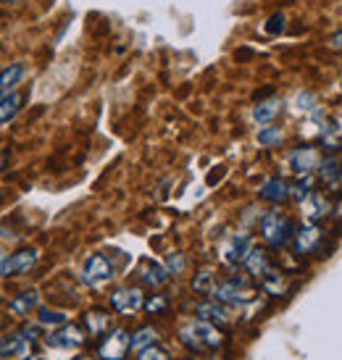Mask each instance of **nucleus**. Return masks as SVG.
<instances>
[{
  "label": "nucleus",
  "instance_id": "nucleus-21",
  "mask_svg": "<svg viewBox=\"0 0 342 360\" xmlns=\"http://www.w3.org/2000/svg\"><path fill=\"white\" fill-rule=\"evenodd\" d=\"M84 323H87V331H90L92 337H103L106 331L111 329V316L106 310H90L84 316Z\"/></svg>",
  "mask_w": 342,
  "mask_h": 360
},
{
  "label": "nucleus",
  "instance_id": "nucleus-24",
  "mask_svg": "<svg viewBox=\"0 0 342 360\" xmlns=\"http://www.w3.org/2000/svg\"><path fill=\"white\" fill-rule=\"evenodd\" d=\"M156 340H158V331L153 329V326H145V329H140L134 337H132V350L134 352L148 350V347L156 345Z\"/></svg>",
  "mask_w": 342,
  "mask_h": 360
},
{
  "label": "nucleus",
  "instance_id": "nucleus-29",
  "mask_svg": "<svg viewBox=\"0 0 342 360\" xmlns=\"http://www.w3.org/2000/svg\"><path fill=\"white\" fill-rule=\"evenodd\" d=\"M166 308H169V300L163 295H153L151 300H145V310L148 313H163Z\"/></svg>",
  "mask_w": 342,
  "mask_h": 360
},
{
  "label": "nucleus",
  "instance_id": "nucleus-9",
  "mask_svg": "<svg viewBox=\"0 0 342 360\" xmlns=\"http://www.w3.org/2000/svg\"><path fill=\"white\" fill-rule=\"evenodd\" d=\"M287 163L290 169L298 174V176H308L316 166H319V153L311 145H300V148H292L290 155H287Z\"/></svg>",
  "mask_w": 342,
  "mask_h": 360
},
{
  "label": "nucleus",
  "instance_id": "nucleus-17",
  "mask_svg": "<svg viewBox=\"0 0 342 360\" xmlns=\"http://www.w3.org/2000/svg\"><path fill=\"white\" fill-rule=\"evenodd\" d=\"M279 113H282V101H279V98H272V101H263L253 108V121L261 124V127H269Z\"/></svg>",
  "mask_w": 342,
  "mask_h": 360
},
{
  "label": "nucleus",
  "instance_id": "nucleus-31",
  "mask_svg": "<svg viewBox=\"0 0 342 360\" xmlns=\"http://www.w3.org/2000/svg\"><path fill=\"white\" fill-rule=\"evenodd\" d=\"M284 30V13H274L272 19L266 21V32L269 34H279Z\"/></svg>",
  "mask_w": 342,
  "mask_h": 360
},
{
  "label": "nucleus",
  "instance_id": "nucleus-27",
  "mask_svg": "<svg viewBox=\"0 0 342 360\" xmlns=\"http://www.w3.org/2000/svg\"><path fill=\"white\" fill-rule=\"evenodd\" d=\"M42 326H63L66 323V316L61 310H51V308H40V316H37Z\"/></svg>",
  "mask_w": 342,
  "mask_h": 360
},
{
  "label": "nucleus",
  "instance_id": "nucleus-10",
  "mask_svg": "<svg viewBox=\"0 0 342 360\" xmlns=\"http://www.w3.org/2000/svg\"><path fill=\"white\" fill-rule=\"evenodd\" d=\"M48 345H51V347H58V350L82 347V345H84V331H82L77 323H63L61 329H56L51 337H48Z\"/></svg>",
  "mask_w": 342,
  "mask_h": 360
},
{
  "label": "nucleus",
  "instance_id": "nucleus-11",
  "mask_svg": "<svg viewBox=\"0 0 342 360\" xmlns=\"http://www.w3.org/2000/svg\"><path fill=\"white\" fill-rule=\"evenodd\" d=\"M251 250H253L251 234H234V237H229V242L222 248V260L229 263V266H240V263H245V258H248Z\"/></svg>",
  "mask_w": 342,
  "mask_h": 360
},
{
  "label": "nucleus",
  "instance_id": "nucleus-4",
  "mask_svg": "<svg viewBox=\"0 0 342 360\" xmlns=\"http://www.w3.org/2000/svg\"><path fill=\"white\" fill-rule=\"evenodd\" d=\"M213 297H216L219 302H224V305H248V302H253L255 292L248 287V281L245 279H229V281L216 284Z\"/></svg>",
  "mask_w": 342,
  "mask_h": 360
},
{
  "label": "nucleus",
  "instance_id": "nucleus-37",
  "mask_svg": "<svg viewBox=\"0 0 342 360\" xmlns=\"http://www.w3.org/2000/svg\"><path fill=\"white\" fill-rule=\"evenodd\" d=\"M340 90H342V82H340Z\"/></svg>",
  "mask_w": 342,
  "mask_h": 360
},
{
  "label": "nucleus",
  "instance_id": "nucleus-30",
  "mask_svg": "<svg viewBox=\"0 0 342 360\" xmlns=\"http://www.w3.org/2000/svg\"><path fill=\"white\" fill-rule=\"evenodd\" d=\"M140 360H169V352L153 345V347H148V350L140 352Z\"/></svg>",
  "mask_w": 342,
  "mask_h": 360
},
{
  "label": "nucleus",
  "instance_id": "nucleus-35",
  "mask_svg": "<svg viewBox=\"0 0 342 360\" xmlns=\"http://www.w3.org/2000/svg\"><path fill=\"white\" fill-rule=\"evenodd\" d=\"M3 3H21V0H3Z\"/></svg>",
  "mask_w": 342,
  "mask_h": 360
},
{
  "label": "nucleus",
  "instance_id": "nucleus-3",
  "mask_svg": "<svg viewBox=\"0 0 342 360\" xmlns=\"http://www.w3.org/2000/svg\"><path fill=\"white\" fill-rule=\"evenodd\" d=\"M37 342V331L21 329L0 340V360H27L32 358V345Z\"/></svg>",
  "mask_w": 342,
  "mask_h": 360
},
{
  "label": "nucleus",
  "instance_id": "nucleus-7",
  "mask_svg": "<svg viewBox=\"0 0 342 360\" xmlns=\"http://www.w3.org/2000/svg\"><path fill=\"white\" fill-rule=\"evenodd\" d=\"M111 308L121 316H132L140 308H145V295L140 287H119L111 295Z\"/></svg>",
  "mask_w": 342,
  "mask_h": 360
},
{
  "label": "nucleus",
  "instance_id": "nucleus-20",
  "mask_svg": "<svg viewBox=\"0 0 342 360\" xmlns=\"http://www.w3.org/2000/svg\"><path fill=\"white\" fill-rule=\"evenodd\" d=\"M37 302H40V295L34 290L21 292V295H16V297L8 302V310L13 316H30V310L37 308Z\"/></svg>",
  "mask_w": 342,
  "mask_h": 360
},
{
  "label": "nucleus",
  "instance_id": "nucleus-13",
  "mask_svg": "<svg viewBox=\"0 0 342 360\" xmlns=\"http://www.w3.org/2000/svg\"><path fill=\"white\" fill-rule=\"evenodd\" d=\"M292 245H295V250L300 252V255H308V252L319 250V245H322V229H319L313 221L305 224V226H300V229L295 231Z\"/></svg>",
  "mask_w": 342,
  "mask_h": 360
},
{
  "label": "nucleus",
  "instance_id": "nucleus-14",
  "mask_svg": "<svg viewBox=\"0 0 342 360\" xmlns=\"http://www.w3.org/2000/svg\"><path fill=\"white\" fill-rule=\"evenodd\" d=\"M24 74H27L24 63H11V66H6V69L0 71V98L16 92V84L24 79Z\"/></svg>",
  "mask_w": 342,
  "mask_h": 360
},
{
  "label": "nucleus",
  "instance_id": "nucleus-26",
  "mask_svg": "<svg viewBox=\"0 0 342 360\" xmlns=\"http://www.w3.org/2000/svg\"><path fill=\"white\" fill-rule=\"evenodd\" d=\"M284 140V131L277 129V127H261V131H258V145H263V148H277V145H282Z\"/></svg>",
  "mask_w": 342,
  "mask_h": 360
},
{
  "label": "nucleus",
  "instance_id": "nucleus-2",
  "mask_svg": "<svg viewBox=\"0 0 342 360\" xmlns=\"http://www.w3.org/2000/svg\"><path fill=\"white\" fill-rule=\"evenodd\" d=\"M261 237L272 248H284V245H290L295 240V224L284 213L272 210L261 219Z\"/></svg>",
  "mask_w": 342,
  "mask_h": 360
},
{
  "label": "nucleus",
  "instance_id": "nucleus-23",
  "mask_svg": "<svg viewBox=\"0 0 342 360\" xmlns=\"http://www.w3.org/2000/svg\"><path fill=\"white\" fill-rule=\"evenodd\" d=\"M192 290L198 292V295H213L216 290V279H213V271L211 269H201L195 274V279H192Z\"/></svg>",
  "mask_w": 342,
  "mask_h": 360
},
{
  "label": "nucleus",
  "instance_id": "nucleus-1",
  "mask_svg": "<svg viewBox=\"0 0 342 360\" xmlns=\"http://www.w3.org/2000/svg\"><path fill=\"white\" fill-rule=\"evenodd\" d=\"M179 342L192 352H208V350H216L224 342V337L222 331L216 329V323L195 319L179 329Z\"/></svg>",
  "mask_w": 342,
  "mask_h": 360
},
{
  "label": "nucleus",
  "instance_id": "nucleus-15",
  "mask_svg": "<svg viewBox=\"0 0 342 360\" xmlns=\"http://www.w3.org/2000/svg\"><path fill=\"white\" fill-rule=\"evenodd\" d=\"M198 319L203 321H211V323H229L232 321V313L227 310V305L224 302H203V305H198Z\"/></svg>",
  "mask_w": 342,
  "mask_h": 360
},
{
  "label": "nucleus",
  "instance_id": "nucleus-16",
  "mask_svg": "<svg viewBox=\"0 0 342 360\" xmlns=\"http://www.w3.org/2000/svg\"><path fill=\"white\" fill-rule=\"evenodd\" d=\"M171 276V271L161 263H153V260H145L140 269V279L142 284H148V287H161L163 281Z\"/></svg>",
  "mask_w": 342,
  "mask_h": 360
},
{
  "label": "nucleus",
  "instance_id": "nucleus-28",
  "mask_svg": "<svg viewBox=\"0 0 342 360\" xmlns=\"http://www.w3.org/2000/svg\"><path fill=\"white\" fill-rule=\"evenodd\" d=\"M311 195H313V190H311V179H308V176H300V179L292 184V198H295V200L303 202V200H308Z\"/></svg>",
  "mask_w": 342,
  "mask_h": 360
},
{
  "label": "nucleus",
  "instance_id": "nucleus-5",
  "mask_svg": "<svg viewBox=\"0 0 342 360\" xmlns=\"http://www.w3.org/2000/svg\"><path fill=\"white\" fill-rule=\"evenodd\" d=\"M113 279V266L108 263L106 255H90V258L84 260V269H82V281L92 287V290H98L103 284H108Z\"/></svg>",
  "mask_w": 342,
  "mask_h": 360
},
{
  "label": "nucleus",
  "instance_id": "nucleus-33",
  "mask_svg": "<svg viewBox=\"0 0 342 360\" xmlns=\"http://www.w3.org/2000/svg\"><path fill=\"white\" fill-rule=\"evenodd\" d=\"M329 48L337 53H342V30L340 32H334L332 37H329Z\"/></svg>",
  "mask_w": 342,
  "mask_h": 360
},
{
  "label": "nucleus",
  "instance_id": "nucleus-8",
  "mask_svg": "<svg viewBox=\"0 0 342 360\" xmlns=\"http://www.w3.org/2000/svg\"><path fill=\"white\" fill-rule=\"evenodd\" d=\"M127 350H132V337L124 329L108 331V337L101 345V358L103 360H121L127 355Z\"/></svg>",
  "mask_w": 342,
  "mask_h": 360
},
{
  "label": "nucleus",
  "instance_id": "nucleus-18",
  "mask_svg": "<svg viewBox=\"0 0 342 360\" xmlns=\"http://www.w3.org/2000/svg\"><path fill=\"white\" fill-rule=\"evenodd\" d=\"M242 266L251 271V276H255V279H263V276L272 271V263H269L266 250H258V248H253V250L248 252V258H245Z\"/></svg>",
  "mask_w": 342,
  "mask_h": 360
},
{
  "label": "nucleus",
  "instance_id": "nucleus-12",
  "mask_svg": "<svg viewBox=\"0 0 342 360\" xmlns=\"http://www.w3.org/2000/svg\"><path fill=\"white\" fill-rule=\"evenodd\" d=\"M258 195H261V200L279 205V202H284L287 198H292V184H287L282 176H269V179L261 184Z\"/></svg>",
  "mask_w": 342,
  "mask_h": 360
},
{
  "label": "nucleus",
  "instance_id": "nucleus-19",
  "mask_svg": "<svg viewBox=\"0 0 342 360\" xmlns=\"http://www.w3.org/2000/svg\"><path fill=\"white\" fill-rule=\"evenodd\" d=\"M24 95L21 92H11L6 98H0V124H8L19 116V110L24 108Z\"/></svg>",
  "mask_w": 342,
  "mask_h": 360
},
{
  "label": "nucleus",
  "instance_id": "nucleus-34",
  "mask_svg": "<svg viewBox=\"0 0 342 360\" xmlns=\"http://www.w3.org/2000/svg\"><path fill=\"white\" fill-rule=\"evenodd\" d=\"M334 213H337V216H340V219H342V200L337 202V205H334Z\"/></svg>",
  "mask_w": 342,
  "mask_h": 360
},
{
  "label": "nucleus",
  "instance_id": "nucleus-6",
  "mask_svg": "<svg viewBox=\"0 0 342 360\" xmlns=\"http://www.w3.org/2000/svg\"><path fill=\"white\" fill-rule=\"evenodd\" d=\"M37 260H40V250H34V248H24V250L11 252L8 258H3V263H0V276L27 274L30 269L37 266Z\"/></svg>",
  "mask_w": 342,
  "mask_h": 360
},
{
  "label": "nucleus",
  "instance_id": "nucleus-32",
  "mask_svg": "<svg viewBox=\"0 0 342 360\" xmlns=\"http://www.w3.org/2000/svg\"><path fill=\"white\" fill-rule=\"evenodd\" d=\"M166 269H169L171 274L182 271V269H184V258H182V255H171V260H169V266H166Z\"/></svg>",
  "mask_w": 342,
  "mask_h": 360
},
{
  "label": "nucleus",
  "instance_id": "nucleus-22",
  "mask_svg": "<svg viewBox=\"0 0 342 360\" xmlns=\"http://www.w3.org/2000/svg\"><path fill=\"white\" fill-rule=\"evenodd\" d=\"M319 174H322L324 181H329V184H337L342 179V160L329 155V158L319 160Z\"/></svg>",
  "mask_w": 342,
  "mask_h": 360
},
{
  "label": "nucleus",
  "instance_id": "nucleus-25",
  "mask_svg": "<svg viewBox=\"0 0 342 360\" xmlns=\"http://www.w3.org/2000/svg\"><path fill=\"white\" fill-rule=\"evenodd\" d=\"M305 202V213H308V219L311 221H319L322 219V216H327V213H329V202L324 200L322 195H311V198H308V200H303Z\"/></svg>",
  "mask_w": 342,
  "mask_h": 360
},
{
  "label": "nucleus",
  "instance_id": "nucleus-36",
  "mask_svg": "<svg viewBox=\"0 0 342 360\" xmlns=\"http://www.w3.org/2000/svg\"><path fill=\"white\" fill-rule=\"evenodd\" d=\"M27 360H40V358H27Z\"/></svg>",
  "mask_w": 342,
  "mask_h": 360
}]
</instances>
